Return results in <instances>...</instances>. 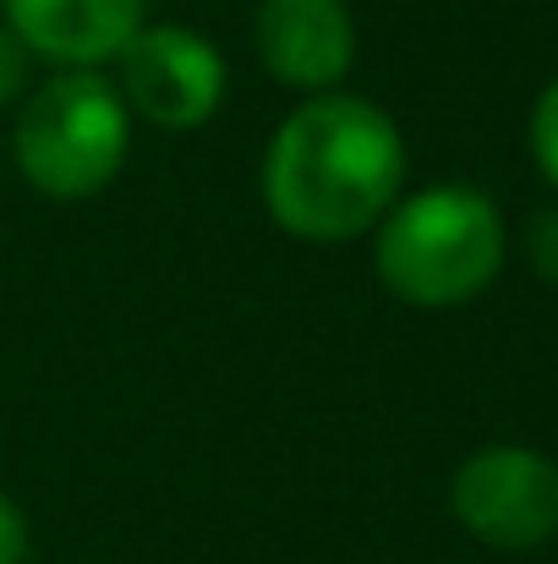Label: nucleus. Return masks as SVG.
<instances>
[{
	"instance_id": "nucleus-1",
	"label": "nucleus",
	"mask_w": 558,
	"mask_h": 564,
	"mask_svg": "<svg viewBox=\"0 0 558 564\" xmlns=\"http://www.w3.org/2000/svg\"><path fill=\"white\" fill-rule=\"evenodd\" d=\"M263 208L296 241H357L400 203L405 138L389 110L357 94L302 99L263 149Z\"/></svg>"
},
{
	"instance_id": "nucleus-2",
	"label": "nucleus",
	"mask_w": 558,
	"mask_h": 564,
	"mask_svg": "<svg viewBox=\"0 0 558 564\" xmlns=\"http://www.w3.org/2000/svg\"><path fill=\"white\" fill-rule=\"evenodd\" d=\"M372 263L389 296L411 307H460L504 269V214L477 187H427L378 219Z\"/></svg>"
},
{
	"instance_id": "nucleus-3",
	"label": "nucleus",
	"mask_w": 558,
	"mask_h": 564,
	"mask_svg": "<svg viewBox=\"0 0 558 564\" xmlns=\"http://www.w3.org/2000/svg\"><path fill=\"white\" fill-rule=\"evenodd\" d=\"M22 182L55 203L105 192L132 154V110L105 72H55L22 99L17 132Z\"/></svg>"
},
{
	"instance_id": "nucleus-4",
	"label": "nucleus",
	"mask_w": 558,
	"mask_h": 564,
	"mask_svg": "<svg viewBox=\"0 0 558 564\" xmlns=\"http://www.w3.org/2000/svg\"><path fill=\"white\" fill-rule=\"evenodd\" d=\"M116 88L160 132H197L230 88L225 55L186 22H143L116 55Z\"/></svg>"
},
{
	"instance_id": "nucleus-5",
	"label": "nucleus",
	"mask_w": 558,
	"mask_h": 564,
	"mask_svg": "<svg viewBox=\"0 0 558 564\" xmlns=\"http://www.w3.org/2000/svg\"><path fill=\"white\" fill-rule=\"evenodd\" d=\"M449 510L488 549H543L558 538V466L526 444H488L455 471Z\"/></svg>"
},
{
	"instance_id": "nucleus-6",
	"label": "nucleus",
	"mask_w": 558,
	"mask_h": 564,
	"mask_svg": "<svg viewBox=\"0 0 558 564\" xmlns=\"http://www.w3.org/2000/svg\"><path fill=\"white\" fill-rule=\"evenodd\" d=\"M258 61L296 94H335L357 66V17L346 0H258Z\"/></svg>"
},
{
	"instance_id": "nucleus-7",
	"label": "nucleus",
	"mask_w": 558,
	"mask_h": 564,
	"mask_svg": "<svg viewBox=\"0 0 558 564\" xmlns=\"http://www.w3.org/2000/svg\"><path fill=\"white\" fill-rule=\"evenodd\" d=\"M6 28L55 72H99L149 22V0H0Z\"/></svg>"
},
{
	"instance_id": "nucleus-8",
	"label": "nucleus",
	"mask_w": 558,
	"mask_h": 564,
	"mask_svg": "<svg viewBox=\"0 0 558 564\" xmlns=\"http://www.w3.org/2000/svg\"><path fill=\"white\" fill-rule=\"evenodd\" d=\"M532 154H537L543 176L558 187V77L548 83V94L532 110Z\"/></svg>"
},
{
	"instance_id": "nucleus-9",
	"label": "nucleus",
	"mask_w": 558,
	"mask_h": 564,
	"mask_svg": "<svg viewBox=\"0 0 558 564\" xmlns=\"http://www.w3.org/2000/svg\"><path fill=\"white\" fill-rule=\"evenodd\" d=\"M28 72H33V55L28 44L0 22V110H11L22 94H28Z\"/></svg>"
},
{
	"instance_id": "nucleus-10",
	"label": "nucleus",
	"mask_w": 558,
	"mask_h": 564,
	"mask_svg": "<svg viewBox=\"0 0 558 564\" xmlns=\"http://www.w3.org/2000/svg\"><path fill=\"white\" fill-rule=\"evenodd\" d=\"M526 252H532V269L558 285V208H548V214L532 219V230H526Z\"/></svg>"
},
{
	"instance_id": "nucleus-11",
	"label": "nucleus",
	"mask_w": 558,
	"mask_h": 564,
	"mask_svg": "<svg viewBox=\"0 0 558 564\" xmlns=\"http://www.w3.org/2000/svg\"><path fill=\"white\" fill-rule=\"evenodd\" d=\"M28 560V516L11 494H0V564Z\"/></svg>"
}]
</instances>
